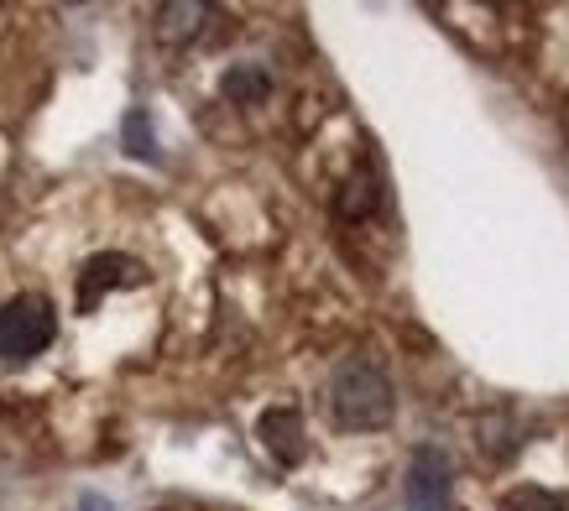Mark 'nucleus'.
<instances>
[{"label": "nucleus", "instance_id": "1", "mask_svg": "<svg viewBox=\"0 0 569 511\" xmlns=\"http://www.w3.org/2000/svg\"><path fill=\"white\" fill-rule=\"evenodd\" d=\"M397 412V397H392V381L381 371L371 355H350L335 365L329 375V418L335 428L346 433H377V428L392 423Z\"/></svg>", "mask_w": 569, "mask_h": 511}, {"label": "nucleus", "instance_id": "2", "mask_svg": "<svg viewBox=\"0 0 569 511\" xmlns=\"http://www.w3.org/2000/svg\"><path fill=\"white\" fill-rule=\"evenodd\" d=\"M58 340V308L48 292H17L0 303V360L27 365Z\"/></svg>", "mask_w": 569, "mask_h": 511}, {"label": "nucleus", "instance_id": "3", "mask_svg": "<svg viewBox=\"0 0 569 511\" xmlns=\"http://www.w3.org/2000/svg\"><path fill=\"white\" fill-rule=\"evenodd\" d=\"M402 501H408V511H455V464H449L439 443H418L413 449Z\"/></svg>", "mask_w": 569, "mask_h": 511}, {"label": "nucleus", "instance_id": "4", "mask_svg": "<svg viewBox=\"0 0 569 511\" xmlns=\"http://www.w3.org/2000/svg\"><path fill=\"white\" fill-rule=\"evenodd\" d=\"M141 282H147V267H141L137 255H126V251L89 255L84 267H79V313H94L110 292L141 288Z\"/></svg>", "mask_w": 569, "mask_h": 511}, {"label": "nucleus", "instance_id": "5", "mask_svg": "<svg viewBox=\"0 0 569 511\" xmlns=\"http://www.w3.org/2000/svg\"><path fill=\"white\" fill-rule=\"evenodd\" d=\"M257 439L261 449L272 454L277 464H303V454H309V443H303V412L298 408H267L257 418Z\"/></svg>", "mask_w": 569, "mask_h": 511}, {"label": "nucleus", "instance_id": "6", "mask_svg": "<svg viewBox=\"0 0 569 511\" xmlns=\"http://www.w3.org/2000/svg\"><path fill=\"white\" fill-rule=\"evenodd\" d=\"M214 21V6H199V0H173V6H157V37L168 48H183V42H199Z\"/></svg>", "mask_w": 569, "mask_h": 511}, {"label": "nucleus", "instance_id": "7", "mask_svg": "<svg viewBox=\"0 0 569 511\" xmlns=\"http://www.w3.org/2000/svg\"><path fill=\"white\" fill-rule=\"evenodd\" d=\"M377 209H381V172H377V162H361V168L340 183V193H335V214H340V220H366V214H377Z\"/></svg>", "mask_w": 569, "mask_h": 511}, {"label": "nucleus", "instance_id": "8", "mask_svg": "<svg viewBox=\"0 0 569 511\" xmlns=\"http://www.w3.org/2000/svg\"><path fill=\"white\" fill-rule=\"evenodd\" d=\"M220 94L230 104H261L272 94V73L261 69V63H230L220 79Z\"/></svg>", "mask_w": 569, "mask_h": 511}, {"label": "nucleus", "instance_id": "9", "mask_svg": "<svg viewBox=\"0 0 569 511\" xmlns=\"http://www.w3.org/2000/svg\"><path fill=\"white\" fill-rule=\"evenodd\" d=\"M121 141H126V152L131 157H141V162H157V131H152V116L147 110H126V126H121Z\"/></svg>", "mask_w": 569, "mask_h": 511}, {"label": "nucleus", "instance_id": "10", "mask_svg": "<svg viewBox=\"0 0 569 511\" xmlns=\"http://www.w3.org/2000/svg\"><path fill=\"white\" fill-rule=\"evenodd\" d=\"M497 511H569V501L559 491H543V485H518V491L501 495Z\"/></svg>", "mask_w": 569, "mask_h": 511}, {"label": "nucleus", "instance_id": "11", "mask_svg": "<svg viewBox=\"0 0 569 511\" xmlns=\"http://www.w3.org/2000/svg\"><path fill=\"white\" fill-rule=\"evenodd\" d=\"M79 511H116V501H104V495H79Z\"/></svg>", "mask_w": 569, "mask_h": 511}]
</instances>
